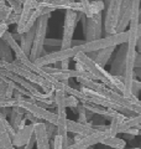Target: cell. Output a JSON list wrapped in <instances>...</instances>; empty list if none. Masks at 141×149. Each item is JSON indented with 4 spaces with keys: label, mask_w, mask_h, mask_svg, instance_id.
Masks as SVG:
<instances>
[{
    "label": "cell",
    "mask_w": 141,
    "mask_h": 149,
    "mask_svg": "<svg viewBox=\"0 0 141 149\" xmlns=\"http://www.w3.org/2000/svg\"><path fill=\"white\" fill-rule=\"evenodd\" d=\"M22 3L24 1H15V0H9V1H6V4L9 6H10V9L12 10L14 14H16V15H20L21 14V10H22Z\"/></svg>",
    "instance_id": "cell-27"
},
{
    "label": "cell",
    "mask_w": 141,
    "mask_h": 149,
    "mask_svg": "<svg viewBox=\"0 0 141 149\" xmlns=\"http://www.w3.org/2000/svg\"><path fill=\"white\" fill-rule=\"evenodd\" d=\"M79 19L83 24V31L86 35V42H92V41L102 39L103 34V15L98 14L91 19H87L83 14H79Z\"/></svg>",
    "instance_id": "cell-5"
},
{
    "label": "cell",
    "mask_w": 141,
    "mask_h": 149,
    "mask_svg": "<svg viewBox=\"0 0 141 149\" xmlns=\"http://www.w3.org/2000/svg\"><path fill=\"white\" fill-rule=\"evenodd\" d=\"M9 125H10V123L6 120V118H4L0 114V149H15L8 130Z\"/></svg>",
    "instance_id": "cell-16"
},
{
    "label": "cell",
    "mask_w": 141,
    "mask_h": 149,
    "mask_svg": "<svg viewBox=\"0 0 141 149\" xmlns=\"http://www.w3.org/2000/svg\"><path fill=\"white\" fill-rule=\"evenodd\" d=\"M37 5H39V0H25V1L22 3V10H21V14H20L19 22L16 25V32L19 35L22 34L24 27H25L26 22L29 21L32 11L37 8Z\"/></svg>",
    "instance_id": "cell-11"
},
{
    "label": "cell",
    "mask_w": 141,
    "mask_h": 149,
    "mask_svg": "<svg viewBox=\"0 0 141 149\" xmlns=\"http://www.w3.org/2000/svg\"><path fill=\"white\" fill-rule=\"evenodd\" d=\"M102 144H105V146L110 147V148H114V149H125L126 141L125 139H121V138H118V137H113V138L105 139Z\"/></svg>",
    "instance_id": "cell-24"
},
{
    "label": "cell",
    "mask_w": 141,
    "mask_h": 149,
    "mask_svg": "<svg viewBox=\"0 0 141 149\" xmlns=\"http://www.w3.org/2000/svg\"><path fill=\"white\" fill-rule=\"evenodd\" d=\"M0 60L4 62H9V63H11L14 61L10 46L4 40H0Z\"/></svg>",
    "instance_id": "cell-22"
},
{
    "label": "cell",
    "mask_w": 141,
    "mask_h": 149,
    "mask_svg": "<svg viewBox=\"0 0 141 149\" xmlns=\"http://www.w3.org/2000/svg\"><path fill=\"white\" fill-rule=\"evenodd\" d=\"M114 136L110 133V130L108 129L105 132H100V130H95L94 133L89 134V136L84 137L83 139H81L79 142L77 143H73L68 147V149H89V148H93V146L95 144H102L103 142L108 138H113Z\"/></svg>",
    "instance_id": "cell-9"
},
{
    "label": "cell",
    "mask_w": 141,
    "mask_h": 149,
    "mask_svg": "<svg viewBox=\"0 0 141 149\" xmlns=\"http://www.w3.org/2000/svg\"><path fill=\"white\" fill-rule=\"evenodd\" d=\"M39 4L41 6L57 10V9H64L67 10H73L78 14H81L82 10V0L81 1H74V0H40Z\"/></svg>",
    "instance_id": "cell-10"
},
{
    "label": "cell",
    "mask_w": 141,
    "mask_h": 149,
    "mask_svg": "<svg viewBox=\"0 0 141 149\" xmlns=\"http://www.w3.org/2000/svg\"><path fill=\"white\" fill-rule=\"evenodd\" d=\"M68 65H69V60H66V61H62V62H61V70H63V71H64V70H68L69 68V66H68Z\"/></svg>",
    "instance_id": "cell-38"
},
{
    "label": "cell",
    "mask_w": 141,
    "mask_h": 149,
    "mask_svg": "<svg viewBox=\"0 0 141 149\" xmlns=\"http://www.w3.org/2000/svg\"><path fill=\"white\" fill-rule=\"evenodd\" d=\"M141 124V116L140 114H136L134 117H128L123 123L120 124L119 129H118V134L119 133H125L126 130H129L131 128H135L136 125Z\"/></svg>",
    "instance_id": "cell-20"
},
{
    "label": "cell",
    "mask_w": 141,
    "mask_h": 149,
    "mask_svg": "<svg viewBox=\"0 0 141 149\" xmlns=\"http://www.w3.org/2000/svg\"><path fill=\"white\" fill-rule=\"evenodd\" d=\"M125 55H126V45L121 46L119 52H118V57L114 60L111 66L110 73L114 76H123L124 70H125Z\"/></svg>",
    "instance_id": "cell-17"
},
{
    "label": "cell",
    "mask_w": 141,
    "mask_h": 149,
    "mask_svg": "<svg viewBox=\"0 0 141 149\" xmlns=\"http://www.w3.org/2000/svg\"><path fill=\"white\" fill-rule=\"evenodd\" d=\"M25 113L26 111H24L22 108H20V107H14V108H11V113H10V125L15 129V132L19 129V125H20V123L22 122V119L25 118Z\"/></svg>",
    "instance_id": "cell-19"
},
{
    "label": "cell",
    "mask_w": 141,
    "mask_h": 149,
    "mask_svg": "<svg viewBox=\"0 0 141 149\" xmlns=\"http://www.w3.org/2000/svg\"><path fill=\"white\" fill-rule=\"evenodd\" d=\"M89 149H94V148H89Z\"/></svg>",
    "instance_id": "cell-45"
},
{
    "label": "cell",
    "mask_w": 141,
    "mask_h": 149,
    "mask_svg": "<svg viewBox=\"0 0 141 149\" xmlns=\"http://www.w3.org/2000/svg\"><path fill=\"white\" fill-rule=\"evenodd\" d=\"M115 47H109V49H104V50H100L98 51V55L95 60H94V62H95L97 65H99V66L104 67L105 65L109 62V60L111 57V54L114 52Z\"/></svg>",
    "instance_id": "cell-21"
},
{
    "label": "cell",
    "mask_w": 141,
    "mask_h": 149,
    "mask_svg": "<svg viewBox=\"0 0 141 149\" xmlns=\"http://www.w3.org/2000/svg\"><path fill=\"white\" fill-rule=\"evenodd\" d=\"M19 19H20V15H16V14H14V13H12L11 15H10V17H9V20L6 21V24H8L9 26H10V25H14V24L17 25Z\"/></svg>",
    "instance_id": "cell-32"
},
{
    "label": "cell",
    "mask_w": 141,
    "mask_h": 149,
    "mask_svg": "<svg viewBox=\"0 0 141 149\" xmlns=\"http://www.w3.org/2000/svg\"><path fill=\"white\" fill-rule=\"evenodd\" d=\"M48 44H51L50 46H61V40H47L46 39V41H45V45H48Z\"/></svg>",
    "instance_id": "cell-36"
},
{
    "label": "cell",
    "mask_w": 141,
    "mask_h": 149,
    "mask_svg": "<svg viewBox=\"0 0 141 149\" xmlns=\"http://www.w3.org/2000/svg\"><path fill=\"white\" fill-rule=\"evenodd\" d=\"M51 15H44L41 16L36 22V32L35 39L32 42L31 52L29 55V58L31 62H35L37 58H40L45 50V41H46V34L47 27H48V20Z\"/></svg>",
    "instance_id": "cell-3"
},
{
    "label": "cell",
    "mask_w": 141,
    "mask_h": 149,
    "mask_svg": "<svg viewBox=\"0 0 141 149\" xmlns=\"http://www.w3.org/2000/svg\"><path fill=\"white\" fill-rule=\"evenodd\" d=\"M106 4L108 8L105 14V21H104V32L109 36L115 34L118 24H119L121 0H110V1H106Z\"/></svg>",
    "instance_id": "cell-8"
},
{
    "label": "cell",
    "mask_w": 141,
    "mask_h": 149,
    "mask_svg": "<svg viewBox=\"0 0 141 149\" xmlns=\"http://www.w3.org/2000/svg\"><path fill=\"white\" fill-rule=\"evenodd\" d=\"M139 21H140V25H141V4H140V10H139Z\"/></svg>",
    "instance_id": "cell-41"
},
{
    "label": "cell",
    "mask_w": 141,
    "mask_h": 149,
    "mask_svg": "<svg viewBox=\"0 0 141 149\" xmlns=\"http://www.w3.org/2000/svg\"><path fill=\"white\" fill-rule=\"evenodd\" d=\"M79 20V14L73 10H67L64 16V25H63V35L61 39V50H67L72 47V41L74 30H76L77 22Z\"/></svg>",
    "instance_id": "cell-7"
},
{
    "label": "cell",
    "mask_w": 141,
    "mask_h": 149,
    "mask_svg": "<svg viewBox=\"0 0 141 149\" xmlns=\"http://www.w3.org/2000/svg\"><path fill=\"white\" fill-rule=\"evenodd\" d=\"M73 58H74V61H76V62L81 63L87 72L93 74L98 82H100L104 86H106L108 88H110V90L120 93V95H123V92H124V83L118 80L116 76L111 74L110 72H108L104 67L97 65L95 62L93 61V60L89 58L86 54L78 52Z\"/></svg>",
    "instance_id": "cell-1"
},
{
    "label": "cell",
    "mask_w": 141,
    "mask_h": 149,
    "mask_svg": "<svg viewBox=\"0 0 141 149\" xmlns=\"http://www.w3.org/2000/svg\"><path fill=\"white\" fill-rule=\"evenodd\" d=\"M15 107H20L24 111H26L27 113H30L34 116V117H36L39 120L42 119L47 123H52L55 125L57 124V114L48 109H46V108H42L36 102L31 101L29 98H24L22 101H19V102L16 101Z\"/></svg>",
    "instance_id": "cell-4"
},
{
    "label": "cell",
    "mask_w": 141,
    "mask_h": 149,
    "mask_svg": "<svg viewBox=\"0 0 141 149\" xmlns=\"http://www.w3.org/2000/svg\"><path fill=\"white\" fill-rule=\"evenodd\" d=\"M136 51H138V52L141 55V49H136Z\"/></svg>",
    "instance_id": "cell-44"
},
{
    "label": "cell",
    "mask_w": 141,
    "mask_h": 149,
    "mask_svg": "<svg viewBox=\"0 0 141 149\" xmlns=\"http://www.w3.org/2000/svg\"><path fill=\"white\" fill-rule=\"evenodd\" d=\"M35 32H36V25L32 27L30 31H27L26 34H22L20 36V47L21 50L25 52V55L29 56L31 52V47H32V42H34L35 39Z\"/></svg>",
    "instance_id": "cell-18"
},
{
    "label": "cell",
    "mask_w": 141,
    "mask_h": 149,
    "mask_svg": "<svg viewBox=\"0 0 141 149\" xmlns=\"http://www.w3.org/2000/svg\"><path fill=\"white\" fill-rule=\"evenodd\" d=\"M8 30H9V25L5 24V22H1V24H0V40L3 39L4 34H5Z\"/></svg>",
    "instance_id": "cell-33"
},
{
    "label": "cell",
    "mask_w": 141,
    "mask_h": 149,
    "mask_svg": "<svg viewBox=\"0 0 141 149\" xmlns=\"http://www.w3.org/2000/svg\"><path fill=\"white\" fill-rule=\"evenodd\" d=\"M136 129H138V130H140V132H141V124H139V125H136V127H135Z\"/></svg>",
    "instance_id": "cell-43"
},
{
    "label": "cell",
    "mask_w": 141,
    "mask_h": 149,
    "mask_svg": "<svg viewBox=\"0 0 141 149\" xmlns=\"http://www.w3.org/2000/svg\"><path fill=\"white\" fill-rule=\"evenodd\" d=\"M11 14H12V10L6 4V1L0 0V22H5L6 24V21L9 20Z\"/></svg>",
    "instance_id": "cell-25"
},
{
    "label": "cell",
    "mask_w": 141,
    "mask_h": 149,
    "mask_svg": "<svg viewBox=\"0 0 141 149\" xmlns=\"http://www.w3.org/2000/svg\"><path fill=\"white\" fill-rule=\"evenodd\" d=\"M131 9H133V1L131 0H125L121 1L120 6V19H119V24L115 30V34H121L124 32L125 29L130 24V19H131Z\"/></svg>",
    "instance_id": "cell-12"
},
{
    "label": "cell",
    "mask_w": 141,
    "mask_h": 149,
    "mask_svg": "<svg viewBox=\"0 0 141 149\" xmlns=\"http://www.w3.org/2000/svg\"><path fill=\"white\" fill-rule=\"evenodd\" d=\"M34 136L37 149H51L50 137L47 134L45 122H39L34 124Z\"/></svg>",
    "instance_id": "cell-13"
},
{
    "label": "cell",
    "mask_w": 141,
    "mask_h": 149,
    "mask_svg": "<svg viewBox=\"0 0 141 149\" xmlns=\"http://www.w3.org/2000/svg\"><path fill=\"white\" fill-rule=\"evenodd\" d=\"M64 104H66V108L69 107V108L74 109V108H77V106L79 104V101L73 96H67L64 98Z\"/></svg>",
    "instance_id": "cell-28"
},
{
    "label": "cell",
    "mask_w": 141,
    "mask_h": 149,
    "mask_svg": "<svg viewBox=\"0 0 141 149\" xmlns=\"http://www.w3.org/2000/svg\"><path fill=\"white\" fill-rule=\"evenodd\" d=\"M6 88H8V85L4 81L0 80V102L6 101Z\"/></svg>",
    "instance_id": "cell-31"
},
{
    "label": "cell",
    "mask_w": 141,
    "mask_h": 149,
    "mask_svg": "<svg viewBox=\"0 0 141 149\" xmlns=\"http://www.w3.org/2000/svg\"><path fill=\"white\" fill-rule=\"evenodd\" d=\"M79 52V47L78 46H74V47H70L67 50H58V51H53V52H45L42 54V56L40 58H37L34 62L36 66L40 67H45L47 65H53L57 62H62L66 60H70L73 58L74 56Z\"/></svg>",
    "instance_id": "cell-6"
},
{
    "label": "cell",
    "mask_w": 141,
    "mask_h": 149,
    "mask_svg": "<svg viewBox=\"0 0 141 149\" xmlns=\"http://www.w3.org/2000/svg\"><path fill=\"white\" fill-rule=\"evenodd\" d=\"M136 49H141V36L138 37V41H136Z\"/></svg>",
    "instance_id": "cell-40"
},
{
    "label": "cell",
    "mask_w": 141,
    "mask_h": 149,
    "mask_svg": "<svg viewBox=\"0 0 141 149\" xmlns=\"http://www.w3.org/2000/svg\"><path fill=\"white\" fill-rule=\"evenodd\" d=\"M126 118H128V117H125L124 114L118 113V114L115 116V117L110 120V124H109V130H110V133H111L114 137H116V134H118V129H119L120 124L123 123Z\"/></svg>",
    "instance_id": "cell-23"
},
{
    "label": "cell",
    "mask_w": 141,
    "mask_h": 149,
    "mask_svg": "<svg viewBox=\"0 0 141 149\" xmlns=\"http://www.w3.org/2000/svg\"><path fill=\"white\" fill-rule=\"evenodd\" d=\"M134 73H135V77H139L140 78V82H141V68H135L134 70Z\"/></svg>",
    "instance_id": "cell-39"
},
{
    "label": "cell",
    "mask_w": 141,
    "mask_h": 149,
    "mask_svg": "<svg viewBox=\"0 0 141 149\" xmlns=\"http://www.w3.org/2000/svg\"><path fill=\"white\" fill-rule=\"evenodd\" d=\"M34 136V124H26L22 129L16 130L12 138V146L15 148H24Z\"/></svg>",
    "instance_id": "cell-15"
},
{
    "label": "cell",
    "mask_w": 141,
    "mask_h": 149,
    "mask_svg": "<svg viewBox=\"0 0 141 149\" xmlns=\"http://www.w3.org/2000/svg\"><path fill=\"white\" fill-rule=\"evenodd\" d=\"M129 40V32L124 31L121 34H114L109 36H104L99 40L92 41V42H84L83 45L78 46L79 52L89 54V52H98L100 50L109 49V47H116L118 45H124Z\"/></svg>",
    "instance_id": "cell-2"
},
{
    "label": "cell",
    "mask_w": 141,
    "mask_h": 149,
    "mask_svg": "<svg viewBox=\"0 0 141 149\" xmlns=\"http://www.w3.org/2000/svg\"><path fill=\"white\" fill-rule=\"evenodd\" d=\"M45 125H46V130H47V134H48L50 138H53L56 134H57V127L52 123H47L45 122Z\"/></svg>",
    "instance_id": "cell-30"
},
{
    "label": "cell",
    "mask_w": 141,
    "mask_h": 149,
    "mask_svg": "<svg viewBox=\"0 0 141 149\" xmlns=\"http://www.w3.org/2000/svg\"><path fill=\"white\" fill-rule=\"evenodd\" d=\"M66 129H67V133L81 134L83 137H87L97 130L94 128L93 122H88L86 124H83V123L74 122V120H70V119H67V122H66Z\"/></svg>",
    "instance_id": "cell-14"
},
{
    "label": "cell",
    "mask_w": 141,
    "mask_h": 149,
    "mask_svg": "<svg viewBox=\"0 0 141 149\" xmlns=\"http://www.w3.org/2000/svg\"><path fill=\"white\" fill-rule=\"evenodd\" d=\"M25 118H26V120H30L31 124H36V123H39V122H40V120L37 119L36 117H34V116L30 114V113H27V112L25 113Z\"/></svg>",
    "instance_id": "cell-34"
},
{
    "label": "cell",
    "mask_w": 141,
    "mask_h": 149,
    "mask_svg": "<svg viewBox=\"0 0 141 149\" xmlns=\"http://www.w3.org/2000/svg\"><path fill=\"white\" fill-rule=\"evenodd\" d=\"M104 8H105L104 1H91V11L93 14V16L98 15V14H102Z\"/></svg>",
    "instance_id": "cell-26"
},
{
    "label": "cell",
    "mask_w": 141,
    "mask_h": 149,
    "mask_svg": "<svg viewBox=\"0 0 141 149\" xmlns=\"http://www.w3.org/2000/svg\"><path fill=\"white\" fill-rule=\"evenodd\" d=\"M141 36V25H139V30H138V37Z\"/></svg>",
    "instance_id": "cell-42"
},
{
    "label": "cell",
    "mask_w": 141,
    "mask_h": 149,
    "mask_svg": "<svg viewBox=\"0 0 141 149\" xmlns=\"http://www.w3.org/2000/svg\"><path fill=\"white\" fill-rule=\"evenodd\" d=\"M124 134H130V136L135 137V136H140L141 132H140V130H138L136 128H131V129H129V130H126V132H125Z\"/></svg>",
    "instance_id": "cell-35"
},
{
    "label": "cell",
    "mask_w": 141,
    "mask_h": 149,
    "mask_svg": "<svg viewBox=\"0 0 141 149\" xmlns=\"http://www.w3.org/2000/svg\"><path fill=\"white\" fill-rule=\"evenodd\" d=\"M51 148L52 149H62L63 148V142H62V137L61 136H56L52 139V143H51Z\"/></svg>",
    "instance_id": "cell-29"
},
{
    "label": "cell",
    "mask_w": 141,
    "mask_h": 149,
    "mask_svg": "<svg viewBox=\"0 0 141 149\" xmlns=\"http://www.w3.org/2000/svg\"><path fill=\"white\" fill-rule=\"evenodd\" d=\"M35 143H36V142H35V136H32V138L30 139V142L27 143L22 149H32V148H34V146H35Z\"/></svg>",
    "instance_id": "cell-37"
}]
</instances>
